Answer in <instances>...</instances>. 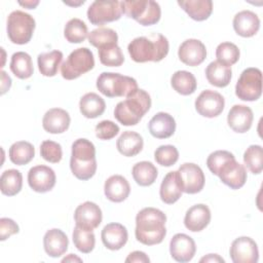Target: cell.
<instances>
[{
	"mask_svg": "<svg viewBox=\"0 0 263 263\" xmlns=\"http://www.w3.org/2000/svg\"><path fill=\"white\" fill-rule=\"evenodd\" d=\"M166 216L155 208H144L136 216L135 235L138 241L146 246L160 243L165 234Z\"/></svg>",
	"mask_w": 263,
	"mask_h": 263,
	"instance_id": "6da1fadb",
	"label": "cell"
},
{
	"mask_svg": "<svg viewBox=\"0 0 263 263\" xmlns=\"http://www.w3.org/2000/svg\"><path fill=\"white\" fill-rule=\"evenodd\" d=\"M168 41L159 33L137 37L127 46L130 59L136 63L160 62L168 53Z\"/></svg>",
	"mask_w": 263,
	"mask_h": 263,
	"instance_id": "7a4b0ae2",
	"label": "cell"
},
{
	"mask_svg": "<svg viewBox=\"0 0 263 263\" xmlns=\"http://www.w3.org/2000/svg\"><path fill=\"white\" fill-rule=\"evenodd\" d=\"M150 107L151 98L149 93L144 89L138 88L115 106L114 117L122 125H136L149 111Z\"/></svg>",
	"mask_w": 263,
	"mask_h": 263,
	"instance_id": "3957f363",
	"label": "cell"
},
{
	"mask_svg": "<svg viewBox=\"0 0 263 263\" xmlns=\"http://www.w3.org/2000/svg\"><path fill=\"white\" fill-rule=\"evenodd\" d=\"M72 174L79 180L86 181L92 178L97 171L96 147L87 139L81 138L72 144L70 159Z\"/></svg>",
	"mask_w": 263,
	"mask_h": 263,
	"instance_id": "277c9868",
	"label": "cell"
},
{
	"mask_svg": "<svg viewBox=\"0 0 263 263\" xmlns=\"http://www.w3.org/2000/svg\"><path fill=\"white\" fill-rule=\"evenodd\" d=\"M97 88L108 98L127 97L138 89L137 80L114 72H103L97 78Z\"/></svg>",
	"mask_w": 263,
	"mask_h": 263,
	"instance_id": "5b68a950",
	"label": "cell"
},
{
	"mask_svg": "<svg viewBox=\"0 0 263 263\" xmlns=\"http://www.w3.org/2000/svg\"><path fill=\"white\" fill-rule=\"evenodd\" d=\"M122 12L142 26H152L159 22L161 9L152 0H128L121 2Z\"/></svg>",
	"mask_w": 263,
	"mask_h": 263,
	"instance_id": "8992f818",
	"label": "cell"
},
{
	"mask_svg": "<svg viewBox=\"0 0 263 263\" xmlns=\"http://www.w3.org/2000/svg\"><path fill=\"white\" fill-rule=\"evenodd\" d=\"M34 17L22 10L12 11L7 17V36L14 44H27L35 30Z\"/></svg>",
	"mask_w": 263,
	"mask_h": 263,
	"instance_id": "52a82bcc",
	"label": "cell"
},
{
	"mask_svg": "<svg viewBox=\"0 0 263 263\" xmlns=\"http://www.w3.org/2000/svg\"><path fill=\"white\" fill-rule=\"evenodd\" d=\"M95 67V58L87 47L74 49L61 66V74L67 80H73Z\"/></svg>",
	"mask_w": 263,
	"mask_h": 263,
	"instance_id": "ba28073f",
	"label": "cell"
},
{
	"mask_svg": "<svg viewBox=\"0 0 263 263\" xmlns=\"http://www.w3.org/2000/svg\"><path fill=\"white\" fill-rule=\"evenodd\" d=\"M235 95L242 101H257L262 95V72L258 68L245 69L235 85Z\"/></svg>",
	"mask_w": 263,
	"mask_h": 263,
	"instance_id": "9c48e42d",
	"label": "cell"
},
{
	"mask_svg": "<svg viewBox=\"0 0 263 263\" xmlns=\"http://www.w3.org/2000/svg\"><path fill=\"white\" fill-rule=\"evenodd\" d=\"M121 2L117 0L93 1L87 9L88 21L96 26L118 21L122 15Z\"/></svg>",
	"mask_w": 263,
	"mask_h": 263,
	"instance_id": "30bf717a",
	"label": "cell"
},
{
	"mask_svg": "<svg viewBox=\"0 0 263 263\" xmlns=\"http://www.w3.org/2000/svg\"><path fill=\"white\" fill-rule=\"evenodd\" d=\"M178 181L183 192L195 194L203 189L205 178L202 170L195 163H183L177 171Z\"/></svg>",
	"mask_w": 263,
	"mask_h": 263,
	"instance_id": "8fae6325",
	"label": "cell"
},
{
	"mask_svg": "<svg viewBox=\"0 0 263 263\" xmlns=\"http://www.w3.org/2000/svg\"><path fill=\"white\" fill-rule=\"evenodd\" d=\"M225 106L223 96L217 91L205 89L195 100V110L203 117L214 118L219 116Z\"/></svg>",
	"mask_w": 263,
	"mask_h": 263,
	"instance_id": "7c38bea8",
	"label": "cell"
},
{
	"mask_svg": "<svg viewBox=\"0 0 263 263\" xmlns=\"http://www.w3.org/2000/svg\"><path fill=\"white\" fill-rule=\"evenodd\" d=\"M229 253L233 263H256L259 259L258 246L249 236L235 238L231 243Z\"/></svg>",
	"mask_w": 263,
	"mask_h": 263,
	"instance_id": "4fadbf2b",
	"label": "cell"
},
{
	"mask_svg": "<svg viewBox=\"0 0 263 263\" xmlns=\"http://www.w3.org/2000/svg\"><path fill=\"white\" fill-rule=\"evenodd\" d=\"M55 173L47 165H36L28 173V184L32 190L38 193L50 191L55 185Z\"/></svg>",
	"mask_w": 263,
	"mask_h": 263,
	"instance_id": "5bb4252c",
	"label": "cell"
},
{
	"mask_svg": "<svg viewBox=\"0 0 263 263\" xmlns=\"http://www.w3.org/2000/svg\"><path fill=\"white\" fill-rule=\"evenodd\" d=\"M217 176L220 178L222 183L231 189L241 188L247 181L246 167L236 161L235 157L227 160L219 170Z\"/></svg>",
	"mask_w": 263,
	"mask_h": 263,
	"instance_id": "9a60e30c",
	"label": "cell"
},
{
	"mask_svg": "<svg viewBox=\"0 0 263 263\" xmlns=\"http://www.w3.org/2000/svg\"><path fill=\"white\" fill-rule=\"evenodd\" d=\"M103 219L100 206L92 201L79 204L74 212V220L77 226L92 231L101 224Z\"/></svg>",
	"mask_w": 263,
	"mask_h": 263,
	"instance_id": "2e32d148",
	"label": "cell"
},
{
	"mask_svg": "<svg viewBox=\"0 0 263 263\" xmlns=\"http://www.w3.org/2000/svg\"><path fill=\"white\" fill-rule=\"evenodd\" d=\"M195 252V241L185 233L175 234L170 241L171 256L177 262H189L194 257Z\"/></svg>",
	"mask_w": 263,
	"mask_h": 263,
	"instance_id": "e0dca14e",
	"label": "cell"
},
{
	"mask_svg": "<svg viewBox=\"0 0 263 263\" xmlns=\"http://www.w3.org/2000/svg\"><path fill=\"white\" fill-rule=\"evenodd\" d=\"M178 55L180 61L191 67L200 65L206 58V48L198 39H187L179 47Z\"/></svg>",
	"mask_w": 263,
	"mask_h": 263,
	"instance_id": "ac0fdd59",
	"label": "cell"
},
{
	"mask_svg": "<svg viewBox=\"0 0 263 263\" xmlns=\"http://www.w3.org/2000/svg\"><path fill=\"white\" fill-rule=\"evenodd\" d=\"M253 119V111L246 105H234L227 115L228 125L233 132L239 134L247 133L251 128Z\"/></svg>",
	"mask_w": 263,
	"mask_h": 263,
	"instance_id": "d6986e66",
	"label": "cell"
},
{
	"mask_svg": "<svg viewBox=\"0 0 263 263\" xmlns=\"http://www.w3.org/2000/svg\"><path fill=\"white\" fill-rule=\"evenodd\" d=\"M210 222L211 211L209 206L203 203L194 204L189 208L184 218L185 227L192 232H198L203 230Z\"/></svg>",
	"mask_w": 263,
	"mask_h": 263,
	"instance_id": "ffe728a7",
	"label": "cell"
},
{
	"mask_svg": "<svg viewBox=\"0 0 263 263\" xmlns=\"http://www.w3.org/2000/svg\"><path fill=\"white\" fill-rule=\"evenodd\" d=\"M69 113L61 108H51L43 116L42 126L49 134H63L70 125Z\"/></svg>",
	"mask_w": 263,
	"mask_h": 263,
	"instance_id": "44dd1931",
	"label": "cell"
},
{
	"mask_svg": "<svg viewBox=\"0 0 263 263\" xmlns=\"http://www.w3.org/2000/svg\"><path fill=\"white\" fill-rule=\"evenodd\" d=\"M101 237L104 246L108 250L117 251L125 246L128 238V233L122 224L109 223L103 228Z\"/></svg>",
	"mask_w": 263,
	"mask_h": 263,
	"instance_id": "7402d4cb",
	"label": "cell"
},
{
	"mask_svg": "<svg viewBox=\"0 0 263 263\" xmlns=\"http://www.w3.org/2000/svg\"><path fill=\"white\" fill-rule=\"evenodd\" d=\"M69 240L64 231L52 228L46 231L43 237V247L45 253L52 258L61 257L68 250Z\"/></svg>",
	"mask_w": 263,
	"mask_h": 263,
	"instance_id": "603a6c76",
	"label": "cell"
},
{
	"mask_svg": "<svg viewBox=\"0 0 263 263\" xmlns=\"http://www.w3.org/2000/svg\"><path fill=\"white\" fill-rule=\"evenodd\" d=\"M232 24L235 33L246 38L254 36L260 28V20L258 15L251 10H241L236 13Z\"/></svg>",
	"mask_w": 263,
	"mask_h": 263,
	"instance_id": "cb8c5ba5",
	"label": "cell"
},
{
	"mask_svg": "<svg viewBox=\"0 0 263 263\" xmlns=\"http://www.w3.org/2000/svg\"><path fill=\"white\" fill-rule=\"evenodd\" d=\"M148 129L151 136L156 139H167L176 130V121L168 113L158 112L150 119Z\"/></svg>",
	"mask_w": 263,
	"mask_h": 263,
	"instance_id": "d4e9b609",
	"label": "cell"
},
{
	"mask_svg": "<svg viewBox=\"0 0 263 263\" xmlns=\"http://www.w3.org/2000/svg\"><path fill=\"white\" fill-rule=\"evenodd\" d=\"M104 192L110 201L121 202L128 197L130 186L123 176L113 175L106 180L104 184Z\"/></svg>",
	"mask_w": 263,
	"mask_h": 263,
	"instance_id": "484cf974",
	"label": "cell"
},
{
	"mask_svg": "<svg viewBox=\"0 0 263 263\" xmlns=\"http://www.w3.org/2000/svg\"><path fill=\"white\" fill-rule=\"evenodd\" d=\"M144 146L143 138L140 134L133 130L123 132L116 142L117 150L126 157H133L139 154Z\"/></svg>",
	"mask_w": 263,
	"mask_h": 263,
	"instance_id": "4316f807",
	"label": "cell"
},
{
	"mask_svg": "<svg viewBox=\"0 0 263 263\" xmlns=\"http://www.w3.org/2000/svg\"><path fill=\"white\" fill-rule=\"evenodd\" d=\"M182 193L183 191L178 181L177 171L167 173L160 184V188H159L160 199L166 204H173L181 197Z\"/></svg>",
	"mask_w": 263,
	"mask_h": 263,
	"instance_id": "83f0119b",
	"label": "cell"
},
{
	"mask_svg": "<svg viewBox=\"0 0 263 263\" xmlns=\"http://www.w3.org/2000/svg\"><path fill=\"white\" fill-rule=\"evenodd\" d=\"M178 4L192 20L197 22L209 18L213 11L211 0H182L178 1Z\"/></svg>",
	"mask_w": 263,
	"mask_h": 263,
	"instance_id": "f1b7e54d",
	"label": "cell"
},
{
	"mask_svg": "<svg viewBox=\"0 0 263 263\" xmlns=\"http://www.w3.org/2000/svg\"><path fill=\"white\" fill-rule=\"evenodd\" d=\"M232 76L231 67L218 61L211 62L205 68V77L210 84L216 87H225L230 83Z\"/></svg>",
	"mask_w": 263,
	"mask_h": 263,
	"instance_id": "f546056e",
	"label": "cell"
},
{
	"mask_svg": "<svg viewBox=\"0 0 263 263\" xmlns=\"http://www.w3.org/2000/svg\"><path fill=\"white\" fill-rule=\"evenodd\" d=\"M79 109L84 117L93 119L104 113L106 109V103L104 99L99 95L95 92H87L80 99Z\"/></svg>",
	"mask_w": 263,
	"mask_h": 263,
	"instance_id": "4dcf8cb0",
	"label": "cell"
},
{
	"mask_svg": "<svg viewBox=\"0 0 263 263\" xmlns=\"http://www.w3.org/2000/svg\"><path fill=\"white\" fill-rule=\"evenodd\" d=\"M63 60V52L60 50H52L49 52L40 53L37 58L38 69L41 75L52 77L57 75L59 67Z\"/></svg>",
	"mask_w": 263,
	"mask_h": 263,
	"instance_id": "1f68e13d",
	"label": "cell"
},
{
	"mask_svg": "<svg viewBox=\"0 0 263 263\" xmlns=\"http://www.w3.org/2000/svg\"><path fill=\"white\" fill-rule=\"evenodd\" d=\"M9 67L14 76L20 79H28L34 72L31 55L25 51L14 52L11 57Z\"/></svg>",
	"mask_w": 263,
	"mask_h": 263,
	"instance_id": "d6a6232c",
	"label": "cell"
},
{
	"mask_svg": "<svg viewBox=\"0 0 263 263\" xmlns=\"http://www.w3.org/2000/svg\"><path fill=\"white\" fill-rule=\"evenodd\" d=\"M172 87L182 96H189L193 93L197 87L195 76L188 71H176L171 78Z\"/></svg>",
	"mask_w": 263,
	"mask_h": 263,
	"instance_id": "836d02e7",
	"label": "cell"
},
{
	"mask_svg": "<svg viewBox=\"0 0 263 263\" xmlns=\"http://www.w3.org/2000/svg\"><path fill=\"white\" fill-rule=\"evenodd\" d=\"M133 178L140 186L146 187L152 185L157 178V168L150 161H140L133 166Z\"/></svg>",
	"mask_w": 263,
	"mask_h": 263,
	"instance_id": "e575fe53",
	"label": "cell"
},
{
	"mask_svg": "<svg viewBox=\"0 0 263 263\" xmlns=\"http://www.w3.org/2000/svg\"><path fill=\"white\" fill-rule=\"evenodd\" d=\"M23 186V176L20 171L10 168L2 173L0 178V189L7 196L16 195Z\"/></svg>",
	"mask_w": 263,
	"mask_h": 263,
	"instance_id": "d590c367",
	"label": "cell"
},
{
	"mask_svg": "<svg viewBox=\"0 0 263 263\" xmlns=\"http://www.w3.org/2000/svg\"><path fill=\"white\" fill-rule=\"evenodd\" d=\"M9 159L16 165H24L29 163L35 156L34 146L26 141H18L13 143L9 148Z\"/></svg>",
	"mask_w": 263,
	"mask_h": 263,
	"instance_id": "8d00e7d4",
	"label": "cell"
},
{
	"mask_svg": "<svg viewBox=\"0 0 263 263\" xmlns=\"http://www.w3.org/2000/svg\"><path fill=\"white\" fill-rule=\"evenodd\" d=\"M64 36L70 43H81L88 36L87 26L80 18H71L65 25Z\"/></svg>",
	"mask_w": 263,
	"mask_h": 263,
	"instance_id": "74e56055",
	"label": "cell"
},
{
	"mask_svg": "<svg viewBox=\"0 0 263 263\" xmlns=\"http://www.w3.org/2000/svg\"><path fill=\"white\" fill-rule=\"evenodd\" d=\"M99 59L102 65L107 67H119L124 62V55L117 43L107 44L99 49Z\"/></svg>",
	"mask_w": 263,
	"mask_h": 263,
	"instance_id": "f35d334b",
	"label": "cell"
},
{
	"mask_svg": "<svg viewBox=\"0 0 263 263\" xmlns=\"http://www.w3.org/2000/svg\"><path fill=\"white\" fill-rule=\"evenodd\" d=\"M72 237L74 246L79 252L83 254H88L93 250L96 245V236L92 231L83 229L76 225L74 227Z\"/></svg>",
	"mask_w": 263,
	"mask_h": 263,
	"instance_id": "ab89813d",
	"label": "cell"
},
{
	"mask_svg": "<svg viewBox=\"0 0 263 263\" xmlns=\"http://www.w3.org/2000/svg\"><path fill=\"white\" fill-rule=\"evenodd\" d=\"M243 162L247 168L254 175H258L263 168V150L260 145H251L243 153Z\"/></svg>",
	"mask_w": 263,
	"mask_h": 263,
	"instance_id": "60d3db41",
	"label": "cell"
},
{
	"mask_svg": "<svg viewBox=\"0 0 263 263\" xmlns=\"http://www.w3.org/2000/svg\"><path fill=\"white\" fill-rule=\"evenodd\" d=\"M87 38L88 42L98 49L104 45L117 43L118 41L117 33L113 29L104 27H100L98 29L92 30L90 33H88Z\"/></svg>",
	"mask_w": 263,
	"mask_h": 263,
	"instance_id": "b9f144b4",
	"label": "cell"
},
{
	"mask_svg": "<svg viewBox=\"0 0 263 263\" xmlns=\"http://www.w3.org/2000/svg\"><path fill=\"white\" fill-rule=\"evenodd\" d=\"M239 49L238 47L231 42H222L216 48L217 61L231 67L239 60Z\"/></svg>",
	"mask_w": 263,
	"mask_h": 263,
	"instance_id": "7bdbcfd3",
	"label": "cell"
},
{
	"mask_svg": "<svg viewBox=\"0 0 263 263\" xmlns=\"http://www.w3.org/2000/svg\"><path fill=\"white\" fill-rule=\"evenodd\" d=\"M154 158L162 166H172L179 159V151L173 145H161L155 150Z\"/></svg>",
	"mask_w": 263,
	"mask_h": 263,
	"instance_id": "ee69618b",
	"label": "cell"
},
{
	"mask_svg": "<svg viewBox=\"0 0 263 263\" xmlns=\"http://www.w3.org/2000/svg\"><path fill=\"white\" fill-rule=\"evenodd\" d=\"M40 154L44 160L51 163H58L63 157V150L59 143L45 140L40 145Z\"/></svg>",
	"mask_w": 263,
	"mask_h": 263,
	"instance_id": "f6af8a7d",
	"label": "cell"
},
{
	"mask_svg": "<svg viewBox=\"0 0 263 263\" xmlns=\"http://www.w3.org/2000/svg\"><path fill=\"white\" fill-rule=\"evenodd\" d=\"M234 157V155L226 150H217L215 152H212L208 159H206V165L212 174L217 176L220 167L230 158Z\"/></svg>",
	"mask_w": 263,
	"mask_h": 263,
	"instance_id": "bcb514c9",
	"label": "cell"
},
{
	"mask_svg": "<svg viewBox=\"0 0 263 263\" xmlns=\"http://www.w3.org/2000/svg\"><path fill=\"white\" fill-rule=\"evenodd\" d=\"M95 132L98 139L108 141L119 133V126L111 120H102L96 125Z\"/></svg>",
	"mask_w": 263,
	"mask_h": 263,
	"instance_id": "7dc6e473",
	"label": "cell"
},
{
	"mask_svg": "<svg viewBox=\"0 0 263 263\" xmlns=\"http://www.w3.org/2000/svg\"><path fill=\"white\" fill-rule=\"evenodd\" d=\"M20 228L18 225L9 218H1L0 219V240H5L9 236L18 233Z\"/></svg>",
	"mask_w": 263,
	"mask_h": 263,
	"instance_id": "c3c4849f",
	"label": "cell"
},
{
	"mask_svg": "<svg viewBox=\"0 0 263 263\" xmlns=\"http://www.w3.org/2000/svg\"><path fill=\"white\" fill-rule=\"evenodd\" d=\"M125 262L128 263V262H137V263H149L150 262V259L149 257L144 253V252H141V251H135V252H132L125 259Z\"/></svg>",
	"mask_w": 263,
	"mask_h": 263,
	"instance_id": "681fc988",
	"label": "cell"
},
{
	"mask_svg": "<svg viewBox=\"0 0 263 263\" xmlns=\"http://www.w3.org/2000/svg\"><path fill=\"white\" fill-rule=\"evenodd\" d=\"M1 95H4L11 85V78L6 74V72L1 71Z\"/></svg>",
	"mask_w": 263,
	"mask_h": 263,
	"instance_id": "f907efd6",
	"label": "cell"
},
{
	"mask_svg": "<svg viewBox=\"0 0 263 263\" xmlns=\"http://www.w3.org/2000/svg\"><path fill=\"white\" fill-rule=\"evenodd\" d=\"M199 262H214V263L215 262H221V263H224L225 260L217 254H209V255L202 257L199 260Z\"/></svg>",
	"mask_w": 263,
	"mask_h": 263,
	"instance_id": "816d5d0a",
	"label": "cell"
},
{
	"mask_svg": "<svg viewBox=\"0 0 263 263\" xmlns=\"http://www.w3.org/2000/svg\"><path fill=\"white\" fill-rule=\"evenodd\" d=\"M18 4L25 8H28V9H34L38 4H39V1H32V0H29V1H25V2H22L20 1Z\"/></svg>",
	"mask_w": 263,
	"mask_h": 263,
	"instance_id": "f5cc1de1",
	"label": "cell"
},
{
	"mask_svg": "<svg viewBox=\"0 0 263 263\" xmlns=\"http://www.w3.org/2000/svg\"><path fill=\"white\" fill-rule=\"evenodd\" d=\"M82 262V259H80L79 257L75 256L74 254H69L67 257H65L62 262Z\"/></svg>",
	"mask_w": 263,
	"mask_h": 263,
	"instance_id": "db71d44e",
	"label": "cell"
}]
</instances>
